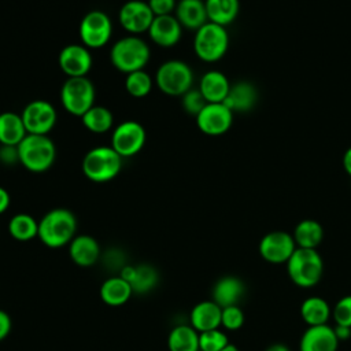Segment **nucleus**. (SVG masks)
Returning a JSON list of instances; mask_svg holds the SVG:
<instances>
[{
  "mask_svg": "<svg viewBox=\"0 0 351 351\" xmlns=\"http://www.w3.org/2000/svg\"><path fill=\"white\" fill-rule=\"evenodd\" d=\"M77 219L67 208H52L38 221L37 237L49 248H59L75 237Z\"/></svg>",
  "mask_w": 351,
  "mask_h": 351,
  "instance_id": "f257e3e1",
  "label": "nucleus"
},
{
  "mask_svg": "<svg viewBox=\"0 0 351 351\" xmlns=\"http://www.w3.org/2000/svg\"><path fill=\"white\" fill-rule=\"evenodd\" d=\"M16 149L19 163L32 173L49 170L56 158L55 144L45 134H27Z\"/></svg>",
  "mask_w": 351,
  "mask_h": 351,
  "instance_id": "f03ea898",
  "label": "nucleus"
},
{
  "mask_svg": "<svg viewBox=\"0 0 351 351\" xmlns=\"http://www.w3.org/2000/svg\"><path fill=\"white\" fill-rule=\"evenodd\" d=\"M149 56L151 52L148 44L133 34L115 41L110 51V60L112 66L125 74L144 70Z\"/></svg>",
  "mask_w": 351,
  "mask_h": 351,
  "instance_id": "7ed1b4c3",
  "label": "nucleus"
},
{
  "mask_svg": "<svg viewBox=\"0 0 351 351\" xmlns=\"http://www.w3.org/2000/svg\"><path fill=\"white\" fill-rule=\"evenodd\" d=\"M287 271L296 287L313 288L321 281L324 262L317 250L296 247L287 262Z\"/></svg>",
  "mask_w": 351,
  "mask_h": 351,
  "instance_id": "20e7f679",
  "label": "nucleus"
},
{
  "mask_svg": "<svg viewBox=\"0 0 351 351\" xmlns=\"http://www.w3.org/2000/svg\"><path fill=\"white\" fill-rule=\"evenodd\" d=\"M122 167V156L111 145L89 149L82 159V173L93 182H107L115 178Z\"/></svg>",
  "mask_w": 351,
  "mask_h": 351,
  "instance_id": "39448f33",
  "label": "nucleus"
},
{
  "mask_svg": "<svg viewBox=\"0 0 351 351\" xmlns=\"http://www.w3.org/2000/svg\"><path fill=\"white\" fill-rule=\"evenodd\" d=\"M229 48V34L225 26L207 22L195 32L193 49L196 56L206 62L214 63L222 59Z\"/></svg>",
  "mask_w": 351,
  "mask_h": 351,
  "instance_id": "423d86ee",
  "label": "nucleus"
},
{
  "mask_svg": "<svg viewBox=\"0 0 351 351\" xmlns=\"http://www.w3.org/2000/svg\"><path fill=\"white\" fill-rule=\"evenodd\" d=\"M155 84L167 96H182L192 89V69L180 59L166 60L156 70Z\"/></svg>",
  "mask_w": 351,
  "mask_h": 351,
  "instance_id": "0eeeda50",
  "label": "nucleus"
},
{
  "mask_svg": "<svg viewBox=\"0 0 351 351\" xmlns=\"http://www.w3.org/2000/svg\"><path fill=\"white\" fill-rule=\"evenodd\" d=\"M63 108L75 117H82L95 106V86L88 77H67L60 88Z\"/></svg>",
  "mask_w": 351,
  "mask_h": 351,
  "instance_id": "6e6552de",
  "label": "nucleus"
},
{
  "mask_svg": "<svg viewBox=\"0 0 351 351\" xmlns=\"http://www.w3.org/2000/svg\"><path fill=\"white\" fill-rule=\"evenodd\" d=\"M78 33L82 45H85L88 49L101 48L111 38L112 22L106 12L93 10L82 16Z\"/></svg>",
  "mask_w": 351,
  "mask_h": 351,
  "instance_id": "1a4fd4ad",
  "label": "nucleus"
},
{
  "mask_svg": "<svg viewBox=\"0 0 351 351\" xmlns=\"http://www.w3.org/2000/svg\"><path fill=\"white\" fill-rule=\"evenodd\" d=\"M147 140L145 129L136 121H123L118 123L111 136V147L122 158L138 154Z\"/></svg>",
  "mask_w": 351,
  "mask_h": 351,
  "instance_id": "9d476101",
  "label": "nucleus"
},
{
  "mask_svg": "<svg viewBox=\"0 0 351 351\" xmlns=\"http://www.w3.org/2000/svg\"><path fill=\"white\" fill-rule=\"evenodd\" d=\"M21 117L27 134L48 136L56 123V110L47 100H33L27 103Z\"/></svg>",
  "mask_w": 351,
  "mask_h": 351,
  "instance_id": "9b49d317",
  "label": "nucleus"
},
{
  "mask_svg": "<svg viewBox=\"0 0 351 351\" xmlns=\"http://www.w3.org/2000/svg\"><path fill=\"white\" fill-rule=\"evenodd\" d=\"M296 250L292 234L282 230H273L266 233L258 245L259 255L269 263H287Z\"/></svg>",
  "mask_w": 351,
  "mask_h": 351,
  "instance_id": "f8f14e48",
  "label": "nucleus"
},
{
  "mask_svg": "<svg viewBox=\"0 0 351 351\" xmlns=\"http://www.w3.org/2000/svg\"><path fill=\"white\" fill-rule=\"evenodd\" d=\"M195 118L199 130L207 136H221L233 123V112L223 103H207Z\"/></svg>",
  "mask_w": 351,
  "mask_h": 351,
  "instance_id": "ddd939ff",
  "label": "nucleus"
},
{
  "mask_svg": "<svg viewBox=\"0 0 351 351\" xmlns=\"http://www.w3.org/2000/svg\"><path fill=\"white\" fill-rule=\"evenodd\" d=\"M155 15L151 11L147 1L143 0H129L122 4L118 21L119 25L133 36L148 32Z\"/></svg>",
  "mask_w": 351,
  "mask_h": 351,
  "instance_id": "4468645a",
  "label": "nucleus"
},
{
  "mask_svg": "<svg viewBox=\"0 0 351 351\" xmlns=\"http://www.w3.org/2000/svg\"><path fill=\"white\" fill-rule=\"evenodd\" d=\"M59 66L67 77H86L92 69L90 51L81 44H69L59 53Z\"/></svg>",
  "mask_w": 351,
  "mask_h": 351,
  "instance_id": "2eb2a0df",
  "label": "nucleus"
},
{
  "mask_svg": "<svg viewBox=\"0 0 351 351\" xmlns=\"http://www.w3.org/2000/svg\"><path fill=\"white\" fill-rule=\"evenodd\" d=\"M339 343L335 329L328 324L308 326L300 337L299 351H336Z\"/></svg>",
  "mask_w": 351,
  "mask_h": 351,
  "instance_id": "dca6fc26",
  "label": "nucleus"
},
{
  "mask_svg": "<svg viewBox=\"0 0 351 351\" xmlns=\"http://www.w3.org/2000/svg\"><path fill=\"white\" fill-rule=\"evenodd\" d=\"M148 36L156 45L169 48L180 41L182 36V26L171 14L155 16L148 29Z\"/></svg>",
  "mask_w": 351,
  "mask_h": 351,
  "instance_id": "f3484780",
  "label": "nucleus"
},
{
  "mask_svg": "<svg viewBox=\"0 0 351 351\" xmlns=\"http://www.w3.org/2000/svg\"><path fill=\"white\" fill-rule=\"evenodd\" d=\"M245 293L244 282L234 276L221 277L213 288V300L221 307L239 306Z\"/></svg>",
  "mask_w": 351,
  "mask_h": 351,
  "instance_id": "a211bd4d",
  "label": "nucleus"
},
{
  "mask_svg": "<svg viewBox=\"0 0 351 351\" xmlns=\"http://www.w3.org/2000/svg\"><path fill=\"white\" fill-rule=\"evenodd\" d=\"M176 18L188 30H197L208 22L206 4L203 0H180L176 5Z\"/></svg>",
  "mask_w": 351,
  "mask_h": 351,
  "instance_id": "6ab92c4d",
  "label": "nucleus"
},
{
  "mask_svg": "<svg viewBox=\"0 0 351 351\" xmlns=\"http://www.w3.org/2000/svg\"><path fill=\"white\" fill-rule=\"evenodd\" d=\"M258 100V90L248 81H239L230 86L223 104L232 112H247L254 108Z\"/></svg>",
  "mask_w": 351,
  "mask_h": 351,
  "instance_id": "aec40b11",
  "label": "nucleus"
},
{
  "mask_svg": "<svg viewBox=\"0 0 351 351\" xmlns=\"http://www.w3.org/2000/svg\"><path fill=\"white\" fill-rule=\"evenodd\" d=\"M69 254L75 265L81 267H89L97 262L100 256V247L96 239L92 236L80 234L70 241Z\"/></svg>",
  "mask_w": 351,
  "mask_h": 351,
  "instance_id": "412c9836",
  "label": "nucleus"
},
{
  "mask_svg": "<svg viewBox=\"0 0 351 351\" xmlns=\"http://www.w3.org/2000/svg\"><path fill=\"white\" fill-rule=\"evenodd\" d=\"M230 86L232 85L223 73L218 70H210L200 78L197 89L207 103H223L230 90Z\"/></svg>",
  "mask_w": 351,
  "mask_h": 351,
  "instance_id": "4be33fe9",
  "label": "nucleus"
},
{
  "mask_svg": "<svg viewBox=\"0 0 351 351\" xmlns=\"http://www.w3.org/2000/svg\"><path fill=\"white\" fill-rule=\"evenodd\" d=\"M222 308L214 300H203L192 307L191 326L199 333L221 326Z\"/></svg>",
  "mask_w": 351,
  "mask_h": 351,
  "instance_id": "5701e85b",
  "label": "nucleus"
},
{
  "mask_svg": "<svg viewBox=\"0 0 351 351\" xmlns=\"http://www.w3.org/2000/svg\"><path fill=\"white\" fill-rule=\"evenodd\" d=\"M27 136L21 114L4 111L0 114V144L18 147V144Z\"/></svg>",
  "mask_w": 351,
  "mask_h": 351,
  "instance_id": "b1692460",
  "label": "nucleus"
},
{
  "mask_svg": "<svg viewBox=\"0 0 351 351\" xmlns=\"http://www.w3.org/2000/svg\"><path fill=\"white\" fill-rule=\"evenodd\" d=\"M99 293L100 299L106 304L117 307L125 304L130 299L133 289L126 280H123L121 276H115L103 281Z\"/></svg>",
  "mask_w": 351,
  "mask_h": 351,
  "instance_id": "393cba45",
  "label": "nucleus"
},
{
  "mask_svg": "<svg viewBox=\"0 0 351 351\" xmlns=\"http://www.w3.org/2000/svg\"><path fill=\"white\" fill-rule=\"evenodd\" d=\"M330 315L332 308L329 303L319 296L307 298L300 304V317L307 324V326L326 325Z\"/></svg>",
  "mask_w": 351,
  "mask_h": 351,
  "instance_id": "a878e982",
  "label": "nucleus"
},
{
  "mask_svg": "<svg viewBox=\"0 0 351 351\" xmlns=\"http://www.w3.org/2000/svg\"><path fill=\"white\" fill-rule=\"evenodd\" d=\"M208 22L228 26L239 15L240 1L239 0H204Z\"/></svg>",
  "mask_w": 351,
  "mask_h": 351,
  "instance_id": "bb28decb",
  "label": "nucleus"
},
{
  "mask_svg": "<svg viewBox=\"0 0 351 351\" xmlns=\"http://www.w3.org/2000/svg\"><path fill=\"white\" fill-rule=\"evenodd\" d=\"M292 237L296 247L317 250L324 239V229L321 223L314 219H303L295 226Z\"/></svg>",
  "mask_w": 351,
  "mask_h": 351,
  "instance_id": "cd10ccee",
  "label": "nucleus"
},
{
  "mask_svg": "<svg viewBox=\"0 0 351 351\" xmlns=\"http://www.w3.org/2000/svg\"><path fill=\"white\" fill-rule=\"evenodd\" d=\"M170 351H200L199 332L189 325L174 326L167 337Z\"/></svg>",
  "mask_w": 351,
  "mask_h": 351,
  "instance_id": "c85d7f7f",
  "label": "nucleus"
},
{
  "mask_svg": "<svg viewBox=\"0 0 351 351\" xmlns=\"http://www.w3.org/2000/svg\"><path fill=\"white\" fill-rule=\"evenodd\" d=\"M8 232L18 241H29L38 234V222L26 213L14 215L8 222Z\"/></svg>",
  "mask_w": 351,
  "mask_h": 351,
  "instance_id": "c756f323",
  "label": "nucleus"
},
{
  "mask_svg": "<svg viewBox=\"0 0 351 351\" xmlns=\"http://www.w3.org/2000/svg\"><path fill=\"white\" fill-rule=\"evenodd\" d=\"M82 125L92 133H104L112 128V112L103 106H92L82 117Z\"/></svg>",
  "mask_w": 351,
  "mask_h": 351,
  "instance_id": "7c9ffc66",
  "label": "nucleus"
},
{
  "mask_svg": "<svg viewBox=\"0 0 351 351\" xmlns=\"http://www.w3.org/2000/svg\"><path fill=\"white\" fill-rule=\"evenodd\" d=\"M152 85H154L152 77L145 70H137L126 74L125 88L128 93L133 97H137V99L145 97L147 95H149Z\"/></svg>",
  "mask_w": 351,
  "mask_h": 351,
  "instance_id": "2f4dec72",
  "label": "nucleus"
},
{
  "mask_svg": "<svg viewBox=\"0 0 351 351\" xmlns=\"http://www.w3.org/2000/svg\"><path fill=\"white\" fill-rule=\"evenodd\" d=\"M158 271L151 265H138L136 266V273L130 285L133 292L145 293L158 284Z\"/></svg>",
  "mask_w": 351,
  "mask_h": 351,
  "instance_id": "473e14b6",
  "label": "nucleus"
},
{
  "mask_svg": "<svg viewBox=\"0 0 351 351\" xmlns=\"http://www.w3.org/2000/svg\"><path fill=\"white\" fill-rule=\"evenodd\" d=\"M229 344L228 336L221 329H211L199 333V350L200 351H221Z\"/></svg>",
  "mask_w": 351,
  "mask_h": 351,
  "instance_id": "72a5a7b5",
  "label": "nucleus"
},
{
  "mask_svg": "<svg viewBox=\"0 0 351 351\" xmlns=\"http://www.w3.org/2000/svg\"><path fill=\"white\" fill-rule=\"evenodd\" d=\"M244 324V313L239 306H229L222 308L221 326L228 330H237Z\"/></svg>",
  "mask_w": 351,
  "mask_h": 351,
  "instance_id": "f704fd0d",
  "label": "nucleus"
},
{
  "mask_svg": "<svg viewBox=\"0 0 351 351\" xmlns=\"http://www.w3.org/2000/svg\"><path fill=\"white\" fill-rule=\"evenodd\" d=\"M181 97H182L184 111L193 117H196L203 110V107L207 104V101L204 100V97L199 89L192 88L186 93H184Z\"/></svg>",
  "mask_w": 351,
  "mask_h": 351,
  "instance_id": "c9c22d12",
  "label": "nucleus"
},
{
  "mask_svg": "<svg viewBox=\"0 0 351 351\" xmlns=\"http://www.w3.org/2000/svg\"><path fill=\"white\" fill-rule=\"evenodd\" d=\"M332 315L336 325L351 328V295L343 296L337 300L332 310Z\"/></svg>",
  "mask_w": 351,
  "mask_h": 351,
  "instance_id": "e433bc0d",
  "label": "nucleus"
},
{
  "mask_svg": "<svg viewBox=\"0 0 351 351\" xmlns=\"http://www.w3.org/2000/svg\"><path fill=\"white\" fill-rule=\"evenodd\" d=\"M147 3L155 16L170 15L177 5L176 0H148Z\"/></svg>",
  "mask_w": 351,
  "mask_h": 351,
  "instance_id": "4c0bfd02",
  "label": "nucleus"
},
{
  "mask_svg": "<svg viewBox=\"0 0 351 351\" xmlns=\"http://www.w3.org/2000/svg\"><path fill=\"white\" fill-rule=\"evenodd\" d=\"M0 160L4 162V163H7V165L19 162V160H18V149H16V147L1 145V147H0Z\"/></svg>",
  "mask_w": 351,
  "mask_h": 351,
  "instance_id": "58836bf2",
  "label": "nucleus"
},
{
  "mask_svg": "<svg viewBox=\"0 0 351 351\" xmlns=\"http://www.w3.org/2000/svg\"><path fill=\"white\" fill-rule=\"evenodd\" d=\"M11 318L10 315L4 311V310H0V341L4 340L10 330H11Z\"/></svg>",
  "mask_w": 351,
  "mask_h": 351,
  "instance_id": "ea45409f",
  "label": "nucleus"
},
{
  "mask_svg": "<svg viewBox=\"0 0 351 351\" xmlns=\"http://www.w3.org/2000/svg\"><path fill=\"white\" fill-rule=\"evenodd\" d=\"M333 329H335V333H336V337L339 339V341H346L351 337V328H348V326L336 325Z\"/></svg>",
  "mask_w": 351,
  "mask_h": 351,
  "instance_id": "a19ab883",
  "label": "nucleus"
},
{
  "mask_svg": "<svg viewBox=\"0 0 351 351\" xmlns=\"http://www.w3.org/2000/svg\"><path fill=\"white\" fill-rule=\"evenodd\" d=\"M10 202H11L10 193L7 192V189L0 186V214H3L10 207Z\"/></svg>",
  "mask_w": 351,
  "mask_h": 351,
  "instance_id": "79ce46f5",
  "label": "nucleus"
},
{
  "mask_svg": "<svg viewBox=\"0 0 351 351\" xmlns=\"http://www.w3.org/2000/svg\"><path fill=\"white\" fill-rule=\"evenodd\" d=\"M134 273H136V266L125 265V266H122L119 276L130 284V282H132V280H133V277H134Z\"/></svg>",
  "mask_w": 351,
  "mask_h": 351,
  "instance_id": "37998d69",
  "label": "nucleus"
},
{
  "mask_svg": "<svg viewBox=\"0 0 351 351\" xmlns=\"http://www.w3.org/2000/svg\"><path fill=\"white\" fill-rule=\"evenodd\" d=\"M343 167L346 173L351 177V147H348L343 155Z\"/></svg>",
  "mask_w": 351,
  "mask_h": 351,
  "instance_id": "c03bdc74",
  "label": "nucleus"
},
{
  "mask_svg": "<svg viewBox=\"0 0 351 351\" xmlns=\"http://www.w3.org/2000/svg\"><path fill=\"white\" fill-rule=\"evenodd\" d=\"M265 351H291L288 346L282 344V343H274L271 346H269Z\"/></svg>",
  "mask_w": 351,
  "mask_h": 351,
  "instance_id": "a18cd8bd",
  "label": "nucleus"
},
{
  "mask_svg": "<svg viewBox=\"0 0 351 351\" xmlns=\"http://www.w3.org/2000/svg\"><path fill=\"white\" fill-rule=\"evenodd\" d=\"M221 351H240L236 346H233V344H228L225 348H222Z\"/></svg>",
  "mask_w": 351,
  "mask_h": 351,
  "instance_id": "49530a36",
  "label": "nucleus"
}]
</instances>
